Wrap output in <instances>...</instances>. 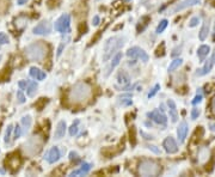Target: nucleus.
<instances>
[{
    "label": "nucleus",
    "mask_w": 215,
    "mask_h": 177,
    "mask_svg": "<svg viewBox=\"0 0 215 177\" xmlns=\"http://www.w3.org/2000/svg\"><path fill=\"white\" fill-rule=\"evenodd\" d=\"M139 172L141 176H158L161 172V168L159 164L153 160H142L139 164Z\"/></svg>",
    "instance_id": "5"
},
{
    "label": "nucleus",
    "mask_w": 215,
    "mask_h": 177,
    "mask_svg": "<svg viewBox=\"0 0 215 177\" xmlns=\"http://www.w3.org/2000/svg\"><path fill=\"white\" fill-rule=\"evenodd\" d=\"M48 54V47L43 42H35L25 48V55L30 61L42 62Z\"/></svg>",
    "instance_id": "1"
},
{
    "label": "nucleus",
    "mask_w": 215,
    "mask_h": 177,
    "mask_svg": "<svg viewBox=\"0 0 215 177\" xmlns=\"http://www.w3.org/2000/svg\"><path fill=\"white\" fill-rule=\"evenodd\" d=\"M121 60H122V54L121 53H117V54L112 58V60H111V62H110V65H109V66L107 67V69H105V71H107V72H105V77H108V75L112 72V69H114V68L120 63Z\"/></svg>",
    "instance_id": "17"
},
{
    "label": "nucleus",
    "mask_w": 215,
    "mask_h": 177,
    "mask_svg": "<svg viewBox=\"0 0 215 177\" xmlns=\"http://www.w3.org/2000/svg\"><path fill=\"white\" fill-rule=\"evenodd\" d=\"M164 48H165V44H164V43H161V48L159 47L158 49H157L155 55H157V56H162V55H164Z\"/></svg>",
    "instance_id": "38"
},
{
    "label": "nucleus",
    "mask_w": 215,
    "mask_h": 177,
    "mask_svg": "<svg viewBox=\"0 0 215 177\" xmlns=\"http://www.w3.org/2000/svg\"><path fill=\"white\" fill-rule=\"evenodd\" d=\"M168 19H162V21L159 23V25L157 27V29H155V33H157V34H161V33L168 28Z\"/></svg>",
    "instance_id": "27"
},
{
    "label": "nucleus",
    "mask_w": 215,
    "mask_h": 177,
    "mask_svg": "<svg viewBox=\"0 0 215 177\" xmlns=\"http://www.w3.org/2000/svg\"><path fill=\"white\" fill-rule=\"evenodd\" d=\"M164 149H165V151L168 153L173 154L176 152H178V145H177V143H176V140L173 138L168 136V138L165 139V141H164Z\"/></svg>",
    "instance_id": "12"
},
{
    "label": "nucleus",
    "mask_w": 215,
    "mask_h": 177,
    "mask_svg": "<svg viewBox=\"0 0 215 177\" xmlns=\"http://www.w3.org/2000/svg\"><path fill=\"white\" fill-rule=\"evenodd\" d=\"M28 0H18V4H19V5H23V4H24V3H27Z\"/></svg>",
    "instance_id": "49"
},
{
    "label": "nucleus",
    "mask_w": 215,
    "mask_h": 177,
    "mask_svg": "<svg viewBox=\"0 0 215 177\" xmlns=\"http://www.w3.org/2000/svg\"><path fill=\"white\" fill-rule=\"evenodd\" d=\"M12 129H13V126H12V124H8L6 132H5V143L8 144L11 141V133H12Z\"/></svg>",
    "instance_id": "29"
},
{
    "label": "nucleus",
    "mask_w": 215,
    "mask_h": 177,
    "mask_svg": "<svg viewBox=\"0 0 215 177\" xmlns=\"http://www.w3.org/2000/svg\"><path fill=\"white\" fill-rule=\"evenodd\" d=\"M209 27H210L209 19H206L201 28V31H200V40H201V41H204V40L207 38V36H208V34H209Z\"/></svg>",
    "instance_id": "22"
},
{
    "label": "nucleus",
    "mask_w": 215,
    "mask_h": 177,
    "mask_svg": "<svg viewBox=\"0 0 215 177\" xmlns=\"http://www.w3.org/2000/svg\"><path fill=\"white\" fill-rule=\"evenodd\" d=\"M182 63H183V60H182L181 58H179V59H175L173 61L170 63V66H168V72H173V71H176L177 68L181 66Z\"/></svg>",
    "instance_id": "26"
},
{
    "label": "nucleus",
    "mask_w": 215,
    "mask_h": 177,
    "mask_svg": "<svg viewBox=\"0 0 215 177\" xmlns=\"http://www.w3.org/2000/svg\"><path fill=\"white\" fill-rule=\"evenodd\" d=\"M129 98H130V97H128V98H122V101H121L122 105H130V104H133V101L129 99Z\"/></svg>",
    "instance_id": "41"
},
{
    "label": "nucleus",
    "mask_w": 215,
    "mask_h": 177,
    "mask_svg": "<svg viewBox=\"0 0 215 177\" xmlns=\"http://www.w3.org/2000/svg\"><path fill=\"white\" fill-rule=\"evenodd\" d=\"M212 60H213V62L215 63V53L213 54V56H212Z\"/></svg>",
    "instance_id": "50"
},
{
    "label": "nucleus",
    "mask_w": 215,
    "mask_h": 177,
    "mask_svg": "<svg viewBox=\"0 0 215 177\" xmlns=\"http://www.w3.org/2000/svg\"><path fill=\"white\" fill-rule=\"evenodd\" d=\"M214 34H215V30H214Z\"/></svg>",
    "instance_id": "52"
},
{
    "label": "nucleus",
    "mask_w": 215,
    "mask_h": 177,
    "mask_svg": "<svg viewBox=\"0 0 215 177\" xmlns=\"http://www.w3.org/2000/svg\"><path fill=\"white\" fill-rule=\"evenodd\" d=\"M209 128L212 130H215V123H210V124H209Z\"/></svg>",
    "instance_id": "48"
},
{
    "label": "nucleus",
    "mask_w": 215,
    "mask_h": 177,
    "mask_svg": "<svg viewBox=\"0 0 215 177\" xmlns=\"http://www.w3.org/2000/svg\"><path fill=\"white\" fill-rule=\"evenodd\" d=\"M202 98H203V96H202L201 91H200V94H197V96H196L195 98L191 101V104H194V105H196L197 103H200L202 101Z\"/></svg>",
    "instance_id": "34"
},
{
    "label": "nucleus",
    "mask_w": 215,
    "mask_h": 177,
    "mask_svg": "<svg viewBox=\"0 0 215 177\" xmlns=\"http://www.w3.org/2000/svg\"><path fill=\"white\" fill-rule=\"evenodd\" d=\"M50 31H52V25H50V23L47 21L41 22L38 25H36V27L32 29V33H34L35 35H42V36L49 35L50 34Z\"/></svg>",
    "instance_id": "10"
},
{
    "label": "nucleus",
    "mask_w": 215,
    "mask_h": 177,
    "mask_svg": "<svg viewBox=\"0 0 215 177\" xmlns=\"http://www.w3.org/2000/svg\"><path fill=\"white\" fill-rule=\"evenodd\" d=\"M212 110H213V114L215 115V97L213 98V101H212Z\"/></svg>",
    "instance_id": "46"
},
{
    "label": "nucleus",
    "mask_w": 215,
    "mask_h": 177,
    "mask_svg": "<svg viewBox=\"0 0 215 177\" xmlns=\"http://www.w3.org/2000/svg\"><path fill=\"white\" fill-rule=\"evenodd\" d=\"M117 82L120 83V84H122L123 88L127 86L128 84L130 83V78H129V75H128V73L124 69L118 71V73H117Z\"/></svg>",
    "instance_id": "18"
},
{
    "label": "nucleus",
    "mask_w": 215,
    "mask_h": 177,
    "mask_svg": "<svg viewBox=\"0 0 215 177\" xmlns=\"http://www.w3.org/2000/svg\"><path fill=\"white\" fill-rule=\"evenodd\" d=\"M20 164H22V160H20V158L17 154H12V156L7 157L6 166L10 169L11 172H16V171L18 170Z\"/></svg>",
    "instance_id": "11"
},
{
    "label": "nucleus",
    "mask_w": 215,
    "mask_h": 177,
    "mask_svg": "<svg viewBox=\"0 0 215 177\" xmlns=\"http://www.w3.org/2000/svg\"><path fill=\"white\" fill-rule=\"evenodd\" d=\"M44 104H47V99H46V98H41L40 103H36L35 105L38 108V110H41L42 108H43V105H44Z\"/></svg>",
    "instance_id": "37"
},
{
    "label": "nucleus",
    "mask_w": 215,
    "mask_h": 177,
    "mask_svg": "<svg viewBox=\"0 0 215 177\" xmlns=\"http://www.w3.org/2000/svg\"><path fill=\"white\" fill-rule=\"evenodd\" d=\"M141 135L146 136L145 139H147V140H149V139H153V136H152V135H148V134H146V133H143V132H141Z\"/></svg>",
    "instance_id": "47"
},
{
    "label": "nucleus",
    "mask_w": 215,
    "mask_h": 177,
    "mask_svg": "<svg viewBox=\"0 0 215 177\" xmlns=\"http://www.w3.org/2000/svg\"><path fill=\"white\" fill-rule=\"evenodd\" d=\"M178 54H181V47H179V48H176L175 52L172 53V56H176V55H178Z\"/></svg>",
    "instance_id": "45"
},
{
    "label": "nucleus",
    "mask_w": 215,
    "mask_h": 177,
    "mask_svg": "<svg viewBox=\"0 0 215 177\" xmlns=\"http://www.w3.org/2000/svg\"><path fill=\"white\" fill-rule=\"evenodd\" d=\"M78 124H79V120H77L75 122L72 124V127L69 128V135L71 136H74V135H77V133H78Z\"/></svg>",
    "instance_id": "30"
},
{
    "label": "nucleus",
    "mask_w": 215,
    "mask_h": 177,
    "mask_svg": "<svg viewBox=\"0 0 215 177\" xmlns=\"http://www.w3.org/2000/svg\"><path fill=\"white\" fill-rule=\"evenodd\" d=\"M168 110H170V116H171V120H172V122H177L178 115H177V107H176L175 101H172V99H168Z\"/></svg>",
    "instance_id": "21"
},
{
    "label": "nucleus",
    "mask_w": 215,
    "mask_h": 177,
    "mask_svg": "<svg viewBox=\"0 0 215 177\" xmlns=\"http://www.w3.org/2000/svg\"><path fill=\"white\" fill-rule=\"evenodd\" d=\"M200 3H201V0H182L181 3H178L173 7H171L168 10V12L170 13H177V12H179L182 10H185L188 7L195 6V5L200 4Z\"/></svg>",
    "instance_id": "8"
},
{
    "label": "nucleus",
    "mask_w": 215,
    "mask_h": 177,
    "mask_svg": "<svg viewBox=\"0 0 215 177\" xmlns=\"http://www.w3.org/2000/svg\"><path fill=\"white\" fill-rule=\"evenodd\" d=\"M159 88H160V85H159V84H157L154 88L149 91V94H148V98H152V97H154L155 94L159 91Z\"/></svg>",
    "instance_id": "32"
},
{
    "label": "nucleus",
    "mask_w": 215,
    "mask_h": 177,
    "mask_svg": "<svg viewBox=\"0 0 215 177\" xmlns=\"http://www.w3.org/2000/svg\"><path fill=\"white\" fill-rule=\"evenodd\" d=\"M198 23H200V17H192V18L190 19V22H189V27L194 28V27H196Z\"/></svg>",
    "instance_id": "33"
},
{
    "label": "nucleus",
    "mask_w": 215,
    "mask_h": 177,
    "mask_svg": "<svg viewBox=\"0 0 215 177\" xmlns=\"http://www.w3.org/2000/svg\"><path fill=\"white\" fill-rule=\"evenodd\" d=\"M69 159H71V160H77V159H78V154H77V152L72 151V152L69 153Z\"/></svg>",
    "instance_id": "43"
},
{
    "label": "nucleus",
    "mask_w": 215,
    "mask_h": 177,
    "mask_svg": "<svg viewBox=\"0 0 215 177\" xmlns=\"http://www.w3.org/2000/svg\"><path fill=\"white\" fill-rule=\"evenodd\" d=\"M17 98H18V102L19 103L25 102V97H24V95L22 94V91H18V92H17Z\"/></svg>",
    "instance_id": "42"
},
{
    "label": "nucleus",
    "mask_w": 215,
    "mask_h": 177,
    "mask_svg": "<svg viewBox=\"0 0 215 177\" xmlns=\"http://www.w3.org/2000/svg\"><path fill=\"white\" fill-rule=\"evenodd\" d=\"M65 133H66V122L65 121H60V122L58 123V126H56L55 134H54L55 140H60L61 138H63Z\"/></svg>",
    "instance_id": "16"
},
{
    "label": "nucleus",
    "mask_w": 215,
    "mask_h": 177,
    "mask_svg": "<svg viewBox=\"0 0 215 177\" xmlns=\"http://www.w3.org/2000/svg\"><path fill=\"white\" fill-rule=\"evenodd\" d=\"M37 84L35 82H28L27 83V88H25V90H27V94L29 97H34L35 95H36V92H37Z\"/></svg>",
    "instance_id": "23"
},
{
    "label": "nucleus",
    "mask_w": 215,
    "mask_h": 177,
    "mask_svg": "<svg viewBox=\"0 0 215 177\" xmlns=\"http://www.w3.org/2000/svg\"><path fill=\"white\" fill-rule=\"evenodd\" d=\"M147 117H149V119H151V120H153L155 123L161 124V126H164V127H165V126H166V123H168V119H166V116L164 115V113L160 111V110H153V111L148 113Z\"/></svg>",
    "instance_id": "9"
},
{
    "label": "nucleus",
    "mask_w": 215,
    "mask_h": 177,
    "mask_svg": "<svg viewBox=\"0 0 215 177\" xmlns=\"http://www.w3.org/2000/svg\"><path fill=\"white\" fill-rule=\"evenodd\" d=\"M130 143L133 144V145H135V143H136V140H135V129H134V127H132V129H130Z\"/></svg>",
    "instance_id": "40"
},
{
    "label": "nucleus",
    "mask_w": 215,
    "mask_h": 177,
    "mask_svg": "<svg viewBox=\"0 0 215 177\" xmlns=\"http://www.w3.org/2000/svg\"><path fill=\"white\" fill-rule=\"evenodd\" d=\"M0 61H1V55H0Z\"/></svg>",
    "instance_id": "51"
},
{
    "label": "nucleus",
    "mask_w": 215,
    "mask_h": 177,
    "mask_svg": "<svg viewBox=\"0 0 215 177\" xmlns=\"http://www.w3.org/2000/svg\"><path fill=\"white\" fill-rule=\"evenodd\" d=\"M20 134H22V128H20L19 126H16V127H14V139L19 138Z\"/></svg>",
    "instance_id": "39"
},
{
    "label": "nucleus",
    "mask_w": 215,
    "mask_h": 177,
    "mask_svg": "<svg viewBox=\"0 0 215 177\" xmlns=\"http://www.w3.org/2000/svg\"><path fill=\"white\" fill-rule=\"evenodd\" d=\"M91 169H92V164H91V163H84L82 165H81L80 169L72 171V172L69 174V176H71V177H73V176H84V175L88 174V171L91 170Z\"/></svg>",
    "instance_id": "14"
},
{
    "label": "nucleus",
    "mask_w": 215,
    "mask_h": 177,
    "mask_svg": "<svg viewBox=\"0 0 215 177\" xmlns=\"http://www.w3.org/2000/svg\"><path fill=\"white\" fill-rule=\"evenodd\" d=\"M127 1H129V0H127Z\"/></svg>",
    "instance_id": "53"
},
{
    "label": "nucleus",
    "mask_w": 215,
    "mask_h": 177,
    "mask_svg": "<svg viewBox=\"0 0 215 177\" xmlns=\"http://www.w3.org/2000/svg\"><path fill=\"white\" fill-rule=\"evenodd\" d=\"M187 134H188V123L185 121H183L178 126V128H177V135H178V139H179L181 143H184V140L187 138Z\"/></svg>",
    "instance_id": "15"
},
{
    "label": "nucleus",
    "mask_w": 215,
    "mask_h": 177,
    "mask_svg": "<svg viewBox=\"0 0 215 177\" xmlns=\"http://www.w3.org/2000/svg\"><path fill=\"white\" fill-rule=\"evenodd\" d=\"M126 38L121 37V36H114L108 38L105 43H104V55H103V61H108L114 53H116V50H118L120 48L123 47Z\"/></svg>",
    "instance_id": "3"
},
{
    "label": "nucleus",
    "mask_w": 215,
    "mask_h": 177,
    "mask_svg": "<svg viewBox=\"0 0 215 177\" xmlns=\"http://www.w3.org/2000/svg\"><path fill=\"white\" fill-rule=\"evenodd\" d=\"M99 21H101L99 17H98V16H94L93 19H92V24H93V25H98V24H99Z\"/></svg>",
    "instance_id": "44"
},
{
    "label": "nucleus",
    "mask_w": 215,
    "mask_h": 177,
    "mask_svg": "<svg viewBox=\"0 0 215 177\" xmlns=\"http://www.w3.org/2000/svg\"><path fill=\"white\" fill-rule=\"evenodd\" d=\"M209 52H210V48H209V46H201V47L198 48L197 55H198V58H200V60H201V61H203V60H204V58L208 55Z\"/></svg>",
    "instance_id": "25"
},
{
    "label": "nucleus",
    "mask_w": 215,
    "mask_h": 177,
    "mask_svg": "<svg viewBox=\"0 0 215 177\" xmlns=\"http://www.w3.org/2000/svg\"><path fill=\"white\" fill-rule=\"evenodd\" d=\"M91 96V88L86 83H78L69 90V101L73 103L86 102Z\"/></svg>",
    "instance_id": "2"
},
{
    "label": "nucleus",
    "mask_w": 215,
    "mask_h": 177,
    "mask_svg": "<svg viewBox=\"0 0 215 177\" xmlns=\"http://www.w3.org/2000/svg\"><path fill=\"white\" fill-rule=\"evenodd\" d=\"M69 24H71V16L68 13H65L60 16L56 22H55V30L58 33H61V34H67L69 31Z\"/></svg>",
    "instance_id": "6"
},
{
    "label": "nucleus",
    "mask_w": 215,
    "mask_h": 177,
    "mask_svg": "<svg viewBox=\"0 0 215 177\" xmlns=\"http://www.w3.org/2000/svg\"><path fill=\"white\" fill-rule=\"evenodd\" d=\"M44 159L47 160L49 164H54L55 162H58L60 159V151L56 146L52 147L50 150L47 152V154L44 156Z\"/></svg>",
    "instance_id": "13"
},
{
    "label": "nucleus",
    "mask_w": 215,
    "mask_h": 177,
    "mask_svg": "<svg viewBox=\"0 0 215 177\" xmlns=\"http://www.w3.org/2000/svg\"><path fill=\"white\" fill-rule=\"evenodd\" d=\"M146 147H147L149 151L154 152L155 154H159V153H160V150H159V149H157V146H154V145H147Z\"/></svg>",
    "instance_id": "36"
},
{
    "label": "nucleus",
    "mask_w": 215,
    "mask_h": 177,
    "mask_svg": "<svg viewBox=\"0 0 215 177\" xmlns=\"http://www.w3.org/2000/svg\"><path fill=\"white\" fill-rule=\"evenodd\" d=\"M8 43V37H7L6 34L4 33H0V48L2 47L4 44H7Z\"/></svg>",
    "instance_id": "31"
},
{
    "label": "nucleus",
    "mask_w": 215,
    "mask_h": 177,
    "mask_svg": "<svg viewBox=\"0 0 215 177\" xmlns=\"http://www.w3.org/2000/svg\"><path fill=\"white\" fill-rule=\"evenodd\" d=\"M42 145H43V141H42L41 136L32 135L24 143L23 149H24V152L27 153L28 156L32 157L40 153L41 150H42Z\"/></svg>",
    "instance_id": "4"
},
{
    "label": "nucleus",
    "mask_w": 215,
    "mask_h": 177,
    "mask_svg": "<svg viewBox=\"0 0 215 177\" xmlns=\"http://www.w3.org/2000/svg\"><path fill=\"white\" fill-rule=\"evenodd\" d=\"M127 56L128 58H132V59H140L141 61L147 62L148 61V54L139 47H132L127 50Z\"/></svg>",
    "instance_id": "7"
},
{
    "label": "nucleus",
    "mask_w": 215,
    "mask_h": 177,
    "mask_svg": "<svg viewBox=\"0 0 215 177\" xmlns=\"http://www.w3.org/2000/svg\"><path fill=\"white\" fill-rule=\"evenodd\" d=\"M213 65H214L213 60H212V59H209L208 61L206 62V65H204L203 67L200 68V69H197V72H196V75H198V77H202V75L208 74L209 72L212 71V68H213Z\"/></svg>",
    "instance_id": "19"
},
{
    "label": "nucleus",
    "mask_w": 215,
    "mask_h": 177,
    "mask_svg": "<svg viewBox=\"0 0 215 177\" xmlns=\"http://www.w3.org/2000/svg\"><path fill=\"white\" fill-rule=\"evenodd\" d=\"M31 123H32V119L30 115H27V116H23L22 117V126H23V133H27L28 130L30 129L31 127Z\"/></svg>",
    "instance_id": "24"
},
{
    "label": "nucleus",
    "mask_w": 215,
    "mask_h": 177,
    "mask_svg": "<svg viewBox=\"0 0 215 177\" xmlns=\"http://www.w3.org/2000/svg\"><path fill=\"white\" fill-rule=\"evenodd\" d=\"M200 114H201L200 109H198V108H194L192 111H191V119H192V120H195V119H197V117L200 116Z\"/></svg>",
    "instance_id": "35"
},
{
    "label": "nucleus",
    "mask_w": 215,
    "mask_h": 177,
    "mask_svg": "<svg viewBox=\"0 0 215 177\" xmlns=\"http://www.w3.org/2000/svg\"><path fill=\"white\" fill-rule=\"evenodd\" d=\"M16 27L18 29H23L27 27V18L25 17H19L16 19Z\"/></svg>",
    "instance_id": "28"
},
{
    "label": "nucleus",
    "mask_w": 215,
    "mask_h": 177,
    "mask_svg": "<svg viewBox=\"0 0 215 177\" xmlns=\"http://www.w3.org/2000/svg\"><path fill=\"white\" fill-rule=\"evenodd\" d=\"M30 75H31L34 79H36V80H43V79H46V77H47V74H46L43 71H41L40 68H37V67L30 68Z\"/></svg>",
    "instance_id": "20"
}]
</instances>
